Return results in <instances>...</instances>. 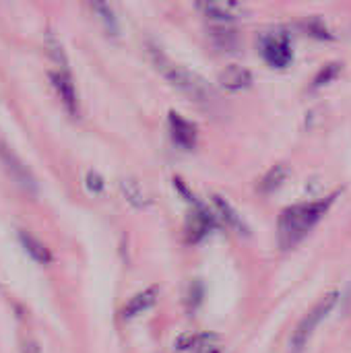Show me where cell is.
<instances>
[{"label": "cell", "mask_w": 351, "mask_h": 353, "mask_svg": "<svg viewBox=\"0 0 351 353\" xmlns=\"http://www.w3.org/2000/svg\"><path fill=\"white\" fill-rule=\"evenodd\" d=\"M339 74H341V62H329L314 74L310 89H323V87L331 85L333 81H337Z\"/></svg>", "instance_id": "obj_18"}, {"label": "cell", "mask_w": 351, "mask_h": 353, "mask_svg": "<svg viewBox=\"0 0 351 353\" xmlns=\"http://www.w3.org/2000/svg\"><path fill=\"white\" fill-rule=\"evenodd\" d=\"M302 29L308 37L312 39H319V41H331L333 39V33L331 29L327 27V23L321 19V17H308L304 23H302Z\"/></svg>", "instance_id": "obj_16"}, {"label": "cell", "mask_w": 351, "mask_h": 353, "mask_svg": "<svg viewBox=\"0 0 351 353\" xmlns=\"http://www.w3.org/2000/svg\"><path fill=\"white\" fill-rule=\"evenodd\" d=\"M263 62L275 70H283L294 62L292 39L285 31H263L257 41Z\"/></svg>", "instance_id": "obj_4"}, {"label": "cell", "mask_w": 351, "mask_h": 353, "mask_svg": "<svg viewBox=\"0 0 351 353\" xmlns=\"http://www.w3.org/2000/svg\"><path fill=\"white\" fill-rule=\"evenodd\" d=\"M174 186L178 188L180 196H182V199H186V203H188L190 207H192V205H199V203H201V201H199V199H197V196L192 194V190H190V188H188V186H186V184H184V182H182L180 178H176V180H174Z\"/></svg>", "instance_id": "obj_21"}, {"label": "cell", "mask_w": 351, "mask_h": 353, "mask_svg": "<svg viewBox=\"0 0 351 353\" xmlns=\"http://www.w3.org/2000/svg\"><path fill=\"white\" fill-rule=\"evenodd\" d=\"M19 240H21V246L25 248V252L35 261V263H50L52 261V252L37 240V238H33L31 234H25V232H21L19 234Z\"/></svg>", "instance_id": "obj_15"}, {"label": "cell", "mask_w": 351, "mask_h": 353, "mask_svg": "<svg viewBox=\"0 0 351 353\" xmlns=\"http://www.w3.org/2000/svg\"><path fill=\"white\" fill-rule=\"evenodd\" d=\"M91 6H93V12L99 17V21L103 23V27L110 31V33H116L118 31V21H116V14L110 6L108 0H91Z\"/></svg>", "instance_id": "obj_19"}, {"label": "cell", "mask_w": 351, "mask_h": 353, "mask_svg": "<svg viewBox=\"0 0 351 353\" xmlns=\"http://www.w3.org/2000/svg\"><path fill=\"white\" fill-rule=\"evenodd\" d=\"M203 298H205V288L201 281H194L190 288H188V294H186V306H188V312H194L201 304H203Z\"/></svg>", "instance_id": "obj_20"}, {"label": "cell", "mask_w": 351, "mask_h": 353, "mask_svg": "<svg viewBox=\"0 0 351 353\" xmlns=\"http://www.w3.org/2000/svg\"><path fill=\"white\" fill-rule=\"evenodd\" d=\"M290 178V165L285 163H275L259 182V192L261 194H273L275 190H279L285 180Z\"/></svg>", "instance_id": "obj_13"}, {"label": "cell", "mask_w": 351, "mask_h": 353, "mask_svg": "<svg viewBox=\"0 0 351 353\" xmlns=\"http://www.w3.org/2000/svg\"><path fill=\"white\" fill-rule=\"evenodd\" d=\"M194 345H197V335H182V337H178V341H176V350H178V352L192 350Z\"/></svg>", "instance_id": "obj_23"}, {"label": "cell", "mask_w": 351, "mask_h": 353, "mask_svg": "<svg viewBox=\"0 0 351 353\" xmlns=\"http://www.w3.org/2000/svg\"><path fill=\"white\" fill-rule=\"evenodd\" d=\"M215 228V217L213 213L203 205H192L184 223V240L188 244H199L201 240L207 238V234Z\"/></svg>", "instance_id": "obj_7"}, {"label": "cell", "mask_w": 351, "mask_h": 353, "mask_svg": "<svg viewBox=\"0 0 351 353\" xmlns=\"http://www.w3.org/2000/svg\"><path fill=\"white\" fill-rule=\"evenodd\" d=\"M194 6L213 25H234L246 14L240 0H197Z\"/></svg>", "instance_id": "obj_6"}, {"label": "cell", "mask_w": 351, "mask_h": 353, "mask_svg": "<svg viewBox=\"0 0 351 353\" xmlns=\"http://www.w3.org/2000/svg\"><path fill=\"white\" fill-rule=\"evenodd\" d=\"M213 205H215V211H217V215L221 217V221L225 225H230L240 236H250V230H248L246 221L240 217V213L221 194H213Z\"/></svg>", "instance_id": "obj_11"}, {"label": "cell", "mask_w": 351, "mask_h": 353, "mask_svg": "<svg viewBox=\"0 0 351 353\" xmlns=\"http://www.w3.org/2000/svg\"><path fill=\"white\" fill-rule=\"evenodd\" d=\"M147 54H149V60L151 64L155 66V70L174 87L178 89L182 95H186L192 103H199V105H207L211 103L213 99V89L211 85L201 77L197 74L194 70L178 64L176 60H172L163 50H159L157 46H147Z\"/></svg>", "instance_id": "obj_2"}, {"label": "cell", "mask_w": 351, "mask_h": 353, "mask_svg": "<svg viewBox=\"0 0 351 353\" xmlns=\"http://www.w3.org/2000/svg\"><path fill=\"white\" fill-rule=\"evenodd\" d=\"M337 300H339V292H329L302 321H300V325L296 327V331H294V337H292V345H294V350L298 352V350H302L306 343H308V339L312 337V333H314V329L327 319V314L337 306Z\"/></svg>", "instance_id": "obj_5"}, {"label": "cell", "mask_w": 351, "mask_h": 353, "mask_svg": "<svg viewBox=\"0 0 351 353\" xmlns=\"http://www.w3.org/2000/svg\"><path fill=\"white\" fill-rule=\"evenodd\" d=\"M211 39H213V46L223 50V52H232L240 46V39H238V33L230 29V25H213L211 27Z\"/></svg>", "instance_id": "obj_14"}, {"label": "cell", "mask_w": 351, "mask_h": 353, "mask_svg": "<svg viewBox=\"0 0 351 353\" xmlns=\"http://www.w3.org/2000/svg\"><path fill=\"white\" fill-rule=\"evenodd\" d=\"M48 50H50L52 60L56 62V68L50 72V79H52V85L56 89V95H58V99L62 101L64 110L70 116H79V93H77L74 81L70 77V70L66 68V58H64L62 46H60V41L54 35L48 37Z\"/></svg>", "instance_id": "obj_3"}, {"label": "cell", "mask_w": 351, "mask_h": 353, "mask_svg": "<svg viewBox=\"0 0 351 353\" xmlns=\"http://www.w3.org/2000/svg\"><path fill=\"white\" fill-rule=\"evenodd\" d=\"M254 77L248 68L240 66V64H230L225 66L221 72H219V85L225 89V91H232V93H238V91H244L252 85Z\"/></svg>", "instance_id": "obj_10"}, {"label": "cell", "mask_w": 351, "mask_h": 353, "mask_svg": "<svg viewBox=\"0 0 351 353\" xmlns=\"http://www.w3.org/2000/svg\"><path fill=\"white\" fill-rule=\"evenodd\" d=\"M339 196V190L310 203H298L288 209H283L277 217V244L281 250L296 248L314 228L317 223L327 215L335 199Z\"/></svg>", "instance_id": "obj_1"}, {"label": "cell", "mask_w": 351, "mask_h": 353, "mask_svg": "<svg viewBox=\"0 0 351 353\" xmlns=\"http://www.w3.org/2000/svg\"><path fill=\"white\" fill-rule=\"evenodd\" d=\"M0 163L4 165V170H6V174L23 188V190H27V192H35V188H37V184H35V180H33V176H31V172L27 170V165L0 141Z\"/></svg>", "instance_id": "obj_9"}, {"label": "cell", "mask_w": 351, "mask_h": 353, "mask_svg": "<svg viewBox=\"0 0 351 353\" xmlns=\"http://www.w3.org/2000/svg\"><path fill=\"white\" fill-rule=\"evenodd\" d=\"M168 130L170 137L174 141L176 147L184 149V151H192L199 143V128L192 120L184 118L182 114H178L176 110H172L168 114Z\"/></svg>", "instance_id": "obj_8"}, {"label": "cell", "mask_w": 351, "mask_h": 353, "mask_svg": "<svg viewBox=\"0 0 351 353\" xmlns=\"http://www.w3.org/2000/svg\"><path fill=\"white\" fill-rule=\"evenodd\" d=\"M157 296H159V288L157 285H151V288L143 290L141 294H137L132 300L126 302V306L122 310V319L124 321H130V319L143 314L145 310H149L157 302Z\"/></svg>", "instance_id": "obj_12"}, {"label": "cell", "mask_w": 351, "mask_h": 353, "mask_svg": "<svg viewBox=\"0 0 351 353\" xmlns=\"http://www.w3.org/2000/svg\"><path fill=\"white\" fill-rule=\"evenodd\" d=\"M122 194H124V199L132 205V207H137V209H143V207H147L151 201H149V196L143 192V188L139 186V182H134V180H122Z\"/></svg>", "instance_id": "obj_17"}, {"label": "cell", "mask_w": 351, "mask_h": 353, "mask_svg": "<svg viewBox=\"0 0 351 353\" xmlns=\"http://www.w3.org/2000/svg\"><path fill=\"white\" fill-rule=\"evenodd\" d=\"M87 188L91 192H101L103 190V178L95 172H89L87 174Z\"/></svg>", "instance_id": "obj_22"}]
</instances>
